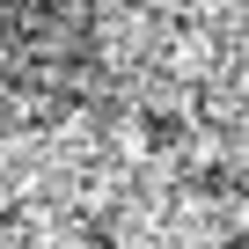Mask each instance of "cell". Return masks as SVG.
I'll return each instance as SVG.
<instances>
[{
  "mask_svg": "<svg viewBox=\"0 0 249 249\" xmlns=\"http://www.w3.org/2000/svg\"><path fill=\"white\" fill-rule=\"evenodd\" d=\"M95 52V0H0V73L59 88Z\"/></svg>",
  "mask_w": 249,
  "mask_h": 249,
  "instance_id": "6da1fadb",
  "label": "cell"
}]
</instances>
